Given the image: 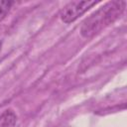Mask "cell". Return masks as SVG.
<instances>
[{"mask_svg":"<svg viewBox=\"0 0 127 127\" xmlns=\"http://www.w3.org/2000/svg\"><path fill=\"white\" fill-rule=\"evenodd\" d=\"M125 6V1H111L104 4L83 21L80 28L81 36L88 39L98 34L120 17Z\"/></svg>","mask_w":127,"mask_h":127,"instance_id":"obj_1","label":"cell"},{"mask_svg":"<svg viewBox=\"0 0 127 127\" xmlns=\"http://www.w3.org/2000/svg\"><path fill=\"white\" fill-rule=\"evenodd\" d=\"M96 4L95 1H71L61 10L60 18L65 24L72 23Z\"/></svg>","mask_w":127,"mask_h":127,"instance_id":"obj_2","label":"cell"},{"mask_svg":"<svg viewBox=\"0 0 127 127\" xmlns=\"http://www.w3.org/2000/svg\"><path fill=\"white\" fill-rule=\"evenodd\" d=\"M18 116L12 108H7L0 113V127H14Z\"/></svg>","mask_w":127,"mask_h":127,"instance_id":"obj_3","label":"cell"},{"mask_svg":"<svg viewBox=\"0 0 127 127\" xmlns=\"http://www.w3.org/2000/svg\"><path fill=\"white\" fill-rule=\"evenodd\" d=\"M13 4H14L13 1H8V0H1L0 1V22L8 15Z\"/></svg>","mask_w":127,"mask_h":127,"instance_id":"obj_4","label":"cell"},{"mask_svg":"<svg viewBox=\"0 0 127 127\" xmlns=\"http://www.w3.org/2000/svg\"><path fill=\"white\" fill-rule=\"evenodd\" d=\"M1 47H2V42L0 41V51H1Z\"/></svg>","mask_w":127,"mask_h":127,"instance_id":"obj_5","label":"cell"},{"mask_svg":"<svg viewBox=\"0 0 127 127\" xmlns=\"http://www.w3.org/2000/svg\"><path fill=\"white\" fill-rule=\"evenodd\" d=\"M63 127H69V126H63Z\"/></svg>","mask_w":127,"mask_h":127,"instance_id":"obj_6","label":"cell"}]
</instances>
